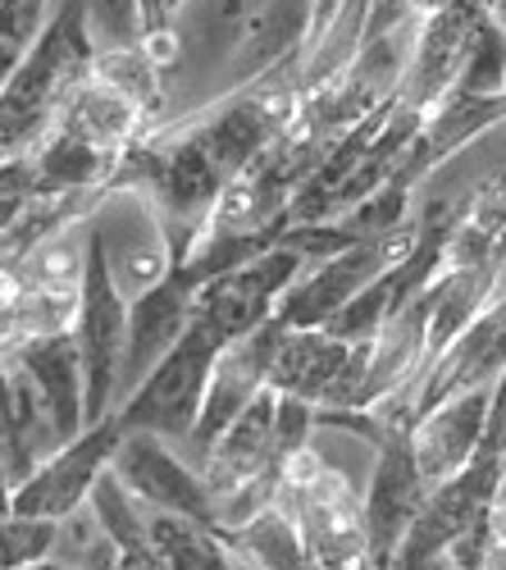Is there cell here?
<instances>
[{
    "label": "cell",
    "mask_w": 506,
    "mask_h": 570,
    "mask_svg": "<svg viewBox=\"0 0 506 570\" xmlns=\"http://www.w3.org/2000/svg\"><path fill=\"white\" fill-rule=\"evenodd\" d=\"M123 315L128 302L101 269L97 247L87 252V269L78 283V320L69 328L78 365H82V424H97L115 411V379L123 356Z\"/></svg>",
    "instance_id": "8992f818"
},
{
    "label": "cell",
    "mask_w": 506,
    "mask_h": 570,
    "mask_svg": "<svg viewBox=\"0 0 506 570\" xmlns=\"http://www.w3.org/2000/svg\"><path fill=\"white\" fill-rule=\"evenodd\" d=\"M310 434H315V406L292 402V397H274V452H279V461L301 452L310 443Z\"/></svg>",
    "instance_id": "f1b7e54d"
},
{
    "label": "cell",
    "mask_w": 506,
    "mask_h": 570,
    "mask_svg": "<svg viewBox=\"0 0 506 570\" xmlns=\"http://www.w3.org/2000/svg\"><path fill=\"white\" fill-rule=\"evenodd\" d=\"M87 233L101 256L106 278L115 283V293L123 302H137L173 274V247H169L165 219L147 197L128 193V187H101L87 210Z\"/></svg>",
    "instance_id": "7a4b0ae2"
},
{
    "label": "cell",
    "mask_w": 506,
    "mask_h": 570,
    "mask_svg": "<svg viewBox=\"0 0 506 570\" xmlns=\"http://www.w3.org/2000/svg\"><path fill=\"white\" fill-rule=\"evenodd\" d=\"M484 19H488L484 0H447V6L420 14L416 46H410V65L401 73V87H397L393 106L406 110V115H416L425 124V115L452 91L456 73H462V60L470 51V37H475V28Z\"/></svg>",
    "instance_id": "ba28073f"
},
{
    "label": "cell",
    "mask_w": 506,
    "mask_h": 570,
    "mask_svg": "<svg viewBox=\"0 0 506 570\" xmlns=\"http://www.w3.org/2000/svg\"><path fill=\"white\" fill-rule=\"evenodd\" d=\"M425 493L429 489L416 474V465H410L406 439H384L375 448L370 474L360 484V525H365V548H370V570H388Z\"/></svg>",
    "instance_id": "7c38bea8"
},
{
    "label": "cell",
    "mask_w": 506,
    "mask_h": 570,
    "mask_svg": "<svg viewBox=\"0 0 506 570\" xmlns=\"http://www.w3.org/2000/svg\"><path fill=\"white\" fill-rule=\"evenodd\" d=\"M215 352H219V343L210 334H201L197 324H188V334H182L156 361V370L142 379V384L110 411L119 434H151L169 448L188 443L201 393H206V379H210V365H215Z\"/></svg>",
    "instance_id": "3957f363"
},
{
    "label": "cell",
    "mask_w": 506,
    "mask_h": 570,
    "mask_svg": "<svg viewBox=\"0 0 506 570\" xmlns=\"http://www.w3.org/2000/svg\"><path fill=\"white\" fill-rule=\"evenodd\" d=\"M238 543V552L256 566V570H315L297 525L279 511V507H260L247 525H238L234 534H228Z\"/></svg>",
    "instance_id": "d4e9b609"
},
{
    "label": "cell",
    "mask_w": 506,
    "mask_h": 570,
    "mask_svg": "<svg viewBox=\"0 0 506 570\" xmlns=\"http://www.w3.org/2000/svg\"><path fill=\"white\" fill-rule=\"evenodd\" d=\"M115 443H119V424L106 415L97 424L69 443H60L51 456H46L23 484L10 489L6 498V511H19V515H37V520H60L69 511H78L97 484V474L110 465L115 456Z\"/></svg>",
    "instance_id": "9c48e42d"
},
{
    "label": "cell",
    "mask_w": 506,
    "mask_h": 570,
    "mask_svg": "<svg viewBox=\"0 0 506 570\" xmlns=\"http://www.w3.org/2000/svg\"><path fill=\"white\" fill-rule=\"evenodd\" d=\"M334 10H338V0H315V28H310V37L329 23V14H334Z\"/></svg>",
    "instance_id": "1f68e13d"
},
{
    "label": "cell",
    "mask_w": 506,
    "mask_h": 570,
    "mask_svg": "<svg viewBox=\"0 0 506 570\" xmlns=\"http://www.w3.org/2000/svg\"><path fill=\"white\" fill-rule=\"evenodd\" d=\"M87 511L97 515L101 534L115 543V552H119L123 561L142 566V570H160V561H156V552H151V539H147V507L115 480L110 465L97 474V484H91Z\"/></svg>",
    "instance_id": "cb8c5ba5"
},
{
    "label": "cell",
    "mask_w": 506,
    "mask_h": 570,
    "mask_svg": "<svg viewBox=\"0 0 506 570\" xmlns=\"http://www.w3.org/2000/svg\"><path fill=\"white\" fill-rule=\"evenodd\" d=\"M502 338H506V315H502V302H497V306H488L443 356H434V361L425 365V374L416 379V406H420V415H425L434 402L462 393V389L502 384ZM420 415H416V420H420Z\"/></svg>",
    "instance_id": "9a60e30c"
},
{
    "label": "cell",
    "mask_w": 506,
    "mask_h": 570,
    "mask_svg": "<svg viewBox=\"0 0 506 570\" xmlns=\"http://www.w3.org/2000/svg\"><path fill=\"white\" fill-rule=\"evenodd\" d=\"M429 315H425V365L443 356L466 328L502 302V261L475 265V269H438L425 288ZM425 374V370H420Z\"/></svg>",
    "instance_id": "e0dca14e"
},
{
    "label": "cell",
    "mask_w": 506,
    "mask_h": 570,
    "mask_svg": "<svg viewBox=\"0 0 506 570\" xmlns=\"http://www.w3.org/2000/svg\"><path fill=\"white\" fill-rule=\"evenodd\" d=\"M343 356H347V343H338L329 328H284L265 374V389L274 397L319 406L343 370Z\"/></svg>",
    "instance_id": "ac0fdd59"
},
{
    "label": "cell",
    "mask_w": 506,
    "mask_h": 570,
    "mask_svg": "<svg viewBox=\"0 0 506 570\" xmlns=\"http://www.w3.org/2000/svg\"><path fill=\"white\" fill-rule=\"evenodd\" d=\"M82 6V28L91 51H106V46H137L142 41V10L137 0H78Z\"/></svg>",
    "instance_id": "83f0119b"
},
{
    "label": "cell",
    "mask_w": 506,
    "mask_h": 570,
    "mask_svg": "<svg viewBox=\"0 0 506 570\" xmlns=\"http://www.w3.org/2000/svg\"><path fill=\"white\" fill-rule=\"evenodd\" d=\"M87 78H97L110 91H119L128 106L142 110L147 124H165L169 119V78L142 51V41H137V46H106V51H91Z\"/></svg>",
    "instance_id": "603a6c76"
},
{
    "label": "cell",
    "mask_w": 506,
    "mask_h": 570,
    "mask_svg": "<svg viewBox=\"0 0 506 570\" xmlns=\"http://www.w3.org/2000/svg\"><path fill=\"white\" fill-rule=\"evenodd\" d=\"M19 361V370L32 379V389L51 415L60 443L78 439L87 424H82V365H78V352H73V338H37V343H23L10 352Z\"/></svg>",
    "instance_id": "d6986e66"
},
{
    "label": "cell",
    "mask_w": 506,
    "mask_h": 570,
    "mask_svg": "<svg viewBox=\"0 0 506 570\" xmlns=\"http://www.w3.org/2000/svg\"><path fill=\"white\" fill-rule=\"evenodd\" d=\"M310 28H315V0H265V6L247 19V28H242L234 51H228V60L219 65L206 101L260 78L265 69L284 65L288 56H301L306 41H310Z\"/></svg>",
    "instance_id": "5bb4252c"
},
{
    "label": "cell",
    "mask_w": 506,
    "mask_h": 570,
    "mask_svg": "<svg viewBox=\"0 0 506 570\" xmlns=\"http://www.w3.org/2000/svg\"><path fill=\"white\" fill-rule=\"evenodd\" d=\"M388 570H456L447 552H429V557H416V561H393Z\"/></svg>",
    "instance_id": "4dcf8cb0"
},
{
    "label": "cell",
    "mask_w": 506,
    "mask_h": 570,
    "mask_svg": "<svg viewBox=\"0 0 506 570\" xmlns=\"http://www.w3.org/2000/svg\"><path fill=\"white\" fill-rule=\"evenodd\" d=\"M56 520H37L19 511H0V570H23L51 557Z\"/></svg>",
    "instance_id": "4316f807"
},
{
    "label": "cell",
    "mask_w": 506,
    "mask_h": 570,
    "mask_svg": "<svg viewBox=\"0 0 506 570\" xmlns=\"http://www.w3.org/2000/svg\"><path fill=\"white\" fill-rule=\"evenodd\" d=\"M178 6H182V0H165V10H169V14H173V10H178Z\"/></svg>",
    "instance_id": "e575fe53"
},
{
    "label": "cell",
    "mask_w": 506,
    "mask_h": 570,
    "mask_svg": "<svg viewBox=\"0 0 506 570\" xmlns=\"http://www.w3.org/2000/svg\"><path fill=\"white\" fill-rule=\"evenodd\" d=\"M23 570H69V566H60V561H51V557H46V561H37V566H23Z\"/></svg>",
    "instance_id": "836d02e7"
},
{
    "label": "cell",
    "mask_w": 506,
    "mask_h": 570,
    "mask_svg": "<svg viewBox=\"0 0 506 570\" xmlns=\"http://www.w3.org/2000/svg\"><path fill=\"white\" fill-rule=\"evenodd\" d=\"M279 338H284V324L269 315L265 324L251 328V334L224 343L215 352L206 393H201V406H197V420H192V434H188V443L178 448V456L188 465H197L206 456V448L265 393V374H269V361H274Z\"/></svg>",
    "instance_id": "52a82bcc"
},
{
    "label": "cell",
    "mask_w": 506,
    "mask_h": 570,
    "mask_svg": "<svg viewBox=\"0 0 506 570\" xmlns=\"http://www.w3.org/2000/svg\"><path fill=\"white\" fill-rule=\"evenodd\" d=\"M260 6L265 0H182V6L169 14V28L178 37V73L192 69L197 78H206V97H210L219 65L228 60V51L238 46L247 19ZM173 78H169V87H173Z\"/></svg>",
    "instance_id": "2e32d148"
},
{
    "label": "cell",
    "mask_w": 506,
    "mask_h": 570,
    "mask_svg": "<svg viewBox=\"0 0 506 570\" xmlns=\"http://www.w3.org/2000/svg\"><path fill=\"white\" fill-rule=\"evenodd\" d=\"M147 539L160 570H256L238 552V543L206 520L147 511Z\"/></svg>",
    "instance_id": "7402d4cb"
},
{
    "label": "cell",
    "mask_w": 506,
    "mask_h": 570,
    "mask_svg": "<svg viewBox=\"0 0 506 570\" xmlns=\"http://www.w3.org/2000/svg\"><path fill=\"white\" fill-rule=\"evenodd\" d=\"M32 160H37V197L101 193V187H110L115 165H119V156L91 147L87 137H78L65 124H51V132L32 147Z\"/></svg>",
    "instance_id": "ffe728a7"
},
{
    "label": "cell",
    "mask_w": 506,
    "mask_h": 570,
    "mask_svg": "<svg viewBox=\"0 0 506 570\" xmlns=\"http://www.w3.org/2000/svg\"><path fill=\"white\" fill-rule=\"evenodd\" d=\"M420 243L416 219L397 224L384 237H360V243H347L343 252L315 261L292 288L274 306V320L284 328H325L356 293H365L379 274H388L393 265H401Z\"/></svg>",
    "instance_id": "277c9868"
},
{
    "label": "cell",
    "mask_w": 506,
    "mask_h": 570,
    "mask_svg": "<svg viewBox=\"0 0 506 570\" xmlns=\"http://www.w3.org/2000/svg\"><path fill=\"white\" fill-rule=\"evenodd\" d=\"M269 502L297 525L315 570H370L360 493L310 443L279 461V484Z\"/></svg>",
    "instance_id": "6da1fadb"
},
{
    "label": "cell",
    "mask_w": 506,
    "mask_h": 570,
    "mask_svg": "<svg viewBox=\"0 0 506 570\" xmlns=\"http://www.w3.org/2000/svg\"><path fill=\"white\" fill-rule=\"evenodd\" d=\"M306 256L274 243L265 252H256L251 261L234 265L228 274L201 283L192 293V324L201 334H210L219 347L234 343L242 334H251L256 324H265L279 306V297L292 288V283L306 274Z\"/></svg>",
    "instance_id": "5b68a950"
},
{
    "label": "cell",
    "mask_w": 506,
    "mask_h": 570,
    "mask_svg": "<svg viewBox=\"0 0 506 570\" xmlns=\"http://www.w3.org/2000/svg\"><path fill=\"white\" fill-rule=\"evenodd\" d=\"M19 293V288H14ZM14 293L0 297V356H10L23 338H19V315H14Z\"/></svg>",
    "instance_id": "f546056e"
},
{
    "label": "cell",
    "mask_w": 506,
    "mask_h": 570,
    "mask_svg": "<svg viewBox=\"0 0 506 570\" xmlns=\"http://www.w3.org/2000/svg\"><path fill=\"white\" fill-rule=\"evenodd\" d=\"M502 566H506V548H497V552H493V557H488L479 570H502Z\"/></svg>",
    "instance_id": "d6a6232c"
},
{
    "label": "cell",
    "mask_w": 506,
    "mask_h": 570,
    "mask_svg": "<svg viewBox=\"0 0 506 570\" xmlns=\"http://www.w3.org/2000/svg\"><path fill=\"white\" fill-rule=\"evenodd\" d=\"M110 474L147 511L188 515V520H206V525H215L210 493L201 484L197 465H188L178 456V448H169L151 434H119L115 456H110Z\"/></svg>",
    "instance_id": "8fae6325"
},
{
    "label": "cell",
    "mask_w": 506,
    "mask_h": 570,
    "mask_svg": "<svg viewBox=\"0 0 506 570\" xmlns=\"http://www.w3.org/2000/svg\"><path fill=\"white\" fill-rule=\"evenodd\" d=\"M497 402H502V384L462 389V393L434 402L416 424H410L406 430V452H410L416 474L425 480V489L452 480V474L475 456Z\"/></svg>",
    "instance_id": "30bf717a"
},
{
    "label": "cell",
    "mask_w": 506,
    "mask_h": 570,
    "mask_svg": "<svg viewBox=\"0 0 506 570\" xmlns=\"http://www.w3.org/2000/svg\"><path fill=\"white\" fill-rule=\"evenodd\" d=\"M56 124L73 128L78 137H87L91 147H101V151H110V156H123L128 147H137V141H142V137L156 128V124L142 119V110L128 106L119 91H110V87L97 82V78H78V82H73V91L65 97Z\"/></svg>",
    "instance_id": "44dd1931"
},
{
    "label": "cell",
    "mask_w": 506,
    "mask_h": 570,
    "mask_svg": "<svg viewBox=\"0 0 506 570\" xmlns=\"http://www.w3.org/2000/svg\"><path fill=\"white\" fill-rule=\"evenodd\" d=\"M14 315H19V338H65L78 320V288H19L14 293ZM19 343V347H23Z\"/></svg>",
    "instance_id": "484cf974"
},
{
    "label": "cell",
    "mask_w": 506,
    "mask_h": 570,
    "mask_svg": "<svg viewBox=\"0 0 506 570\" xmlns=\"http://www.w3.org/2000/svg\"><path fill=\"white\" fill-rule=\"evenodd\" d=\"M192 283L178 269L156 283L151 293H142L137 302H128L123 315V356H119V379H115V406L142 384V379L156 370V361L188 334L192 324Z\"/></svg>",
    "instance_id": "4fadbf2b"
}]
</instances>
